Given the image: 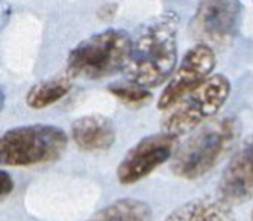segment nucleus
Here are the masks:
<instances>
[{
    "instance_id": "obj_1",
    "label": "nucleus",
    "mask_w": 253,
    "mask_h": 221,
    "mask_svg": "<svg viewBox=\"0 0 253 221\" xmlns=\"http://www.w3.org/2000/svg\"><path fill=\"white\" fill-rule=\"evenodd\" d=\"M179 17L167 12L141 25L130 41L123 67L129 82L146 90L164 83L177 64Z\"/></svg>"
},
{
    "instance_id": "obj_2",
    "label": "nucleus",
    "mask_w": 253,
    "mask_h": 221,
    "mask_svg": "<svg viewBox=\"0 0 253 221\" xmlns=\"http://www.w3.org/2000/svg\"><path fill=\"white\" fill-rule=\"evenodd\" d=\"M240 132L241 123L235 117H221L203 124L176 148L171 171L187 181L202 178L232 150Z\"/></svg>"
},
{
    "instance_id": "obj_3",
    "label": "nucleus",
    "mask_w": 253,
    "mask_h": 221,
    "mask_svg": "<svg viewBox=\"0 0 253 221\" xmlns=\"http://www.w3.org/2000/svg\"><path fill=\"white\" fill-rule=\"evenodd\" d=\"M68 144L67 134L50 124L0 130V167H34L58 161Z\"/></svg>"
},
{
    "instance_id": "obj_4",
    "label": "nucleus",
    "mask_w": 253,
    "mask_h": 221,
    "mask_svg": "<svg viewBox=\"0 0 253 221\" xmlns=\"http://www.w3.org/2000/svg\"><path fill=\"white\" fill-rule=\"evenodd\" d=\"M132 37L123 29H106L88 37L67 58V76L102 79L123 70Z\"/></svg>"
},
{
    "instance_id": "obj_5",
    "label": "nucleus",
    "mask_w": 253,
    "mask_h": 221,
    "mask_svg": "<svg viewBox=\"0 0 253 221\" xmlns=\"http://www.w3.org/2000/svg\"><path fill=\"white\" fill-rule=\"evenodd\" d=\"M231 94V82L223 74H214L197 90L167 110L163 120V132L179 138L203 124L226 103Z\"/></svg>"
},
{
    "instance_id": "obj_6",
    "label": "nucleus",
    "mask_w": 253,
    "mask_h": 221,
    "mask_svg": "<svg viewBox=\"0 0 253 221\" xmlns=\"http://www.w3.org/2000/svg\"><path fill=\"white\" fill-rule=\"evenodd\" d=\"M214 67V49L206 46V44H196L194 47H191L183 55L177 69L170 76L169 83L158 99V108L163 110L171 109L182 99H185L188 94L197 90L202 83L208 80Z\"/></svg>"
},
{
    "instance_id": "obj_7",
    "label": "nucleus",
    "mask_w": 253,
    "mask_h": 221,
    "mask_svg": "<svg viewBox=\"0 0 253 221\" xmlns=\"http://www.w3.org/2000/svg\"><path fill=\"white\" fill-rule=\"evenodd\" d=\"M243 17V6L234 0L202 2L191 21L193 34L202 39L200 44L211 47L224 46L237 35Z\"/></svg>"
},
{
    "instance_id": "obj_8",
    "label": "nucleus",
    "mask_w": 253,
    "mask_h": 221,
    "mask_svg": "<svg viewBox=\"0 0 253 221\" xmlns=\"http://www.w3.org/2000/svg\"><path fill=\"white\" fill-rule=\"evenodd\" d=\"M177 148V138L169 134H153L138 141L117 167V179L122 185H132L167 162Z\"/></svg>"
},
{
    "instance_id": "obj_9",
    "label": "nucleus",
    "mask_w": 253,
    "mask_h": 221,
    "mask_svg": "<svg viewBox=\"0 0 253 221\" xmlns=\"http://www.w3.org/2000/svg\"><path fill=\"white\" fill-rule=\"evenodd\" d=\"M218 192L229 206L253 198V135L240 146L226 165L218 182Z\"/></svg>"
},
{
    "instance_id": "obj_10",
    "label": "nucleus",
    "mask_w": 253,
    "mask_h": 221,
    "mask_svg": "<svg viewBox=\"0 0 253 221\" xmlns=\"http://www.w3.org/2000/svg\"><path fill=\"white\" fill-rule=\"evenodd\" d=\"M72 140L85 151L108 150L116 141V127L108 117L99 114L84 115L72 124Z\"/></svg>"
},
{
    "instance_id": "obj_11",
    "label": "nucleus",
    "mask_w": 253,
    "mask_h": 221,
    "mask_svg": "<svg viewBox=\"0 0 253 221\" xmlns=\"http://www.w3.org/2000/svg\"><path fill=\"white\" fill-rule=\"evenodd\" d=\"M166 221H235V215L220 197H200L174 209Z\"/></svg>"
},
{
    "instance_id": "obj_12",
    "label": "nucleus",
    "mask_w": 253,
    "mask_h": 221,
    "mask_svg": "<svg viewBox=\"0 0 253 221\" xmlns=\"http://www.w3.org/2000/svg\"><path fill=\"white\" fill-rule=\"evenodd\" d=\"M150 206L138 198H120L97 211L88 221H150Z\"/></svg>"
},
{
    "instance_id": "obj_13",
    "label": "nucleus",
    "mask_w": 253,
    "mask_h": 221,
    "mask_svg": "<svg viewBox=\"0 0 253 221\" xmlns=\"http://www.w3.org/2000/svg\"><path fill=\"white\" fill-rule=\"evenodd\" d=\"M72 79L68 76L41 80L29 88L26 94V105L32 109H44L64 99L72 91Z\"/></svg>"
},
{
    "instance_id": "obj_14",
    "label": "nucleus",
    "mask_w": 253,
    "mask_h": 221,
    "mask_svg": "<svg viewBox=\"0 0 253 221\" xmlns=\"http://www.w3.org/2000/svg\"><path fill=\"white\" fill-rule=\"evenodd\" d=\"M108 91L114 96L117 97L120 102H123L125 105L127 106H133V108H138V106H143L144 103H147L152 97L150 91L146 90V88L136 85V83H132L129 80L126 82H117V83H112Z\"/></svg>"
},
{
    "instance_id": "obj_15",
    "label": "nucleus",
    "mask_w": 253,
    "mask_h": 221,
    "mask_svg": "<svg viewBox=\"0 0 253 221\" xmlns=\"http://www.w3.org/2000/svg\"><path fill=\"white\" fill-rule=\"evenodd\" d=\"M14 191V179L8 171L0 170V200L9 197Z\"/></svg>"
},
{
    "instance_id": "obj_16",
    "label": "nucleus",
    "mask_w": 253,
    "mask_h": 221,
    "mask_svg": "<svg viewBox=\"0 0 253 221\" xmlns=\"http://www.w3.org/2000/svg\"><path fill=\"white\" fill-rule=\"evenodd\" d=\"M11 6L5 2H0V32L3 31V28L8 25V21L11 18Z\"/></svg>"
},
{
    "instance_id": "obj_17",
    "label": "nucleus",
    "mask_w": 253,
    "mask_h": 221,
    "mask_svg": "<svg viewBox=\"0 0 253 221\" xmlns=\"http://www.w3.org/2000/svg\"><path fill=\"white\" fill-rule=\"evenodd\" d=\"M5 102H6V96H5V90L2 86H0V112H2V109L5 106Z\"/></svg>"
},
{
    "instance_id": "obj_18",
    "label": "nucleus",
    "mask_w": 253,
    "mask_h": 221,
    "mask_svg": "<svg viewBox=\"0 0 253 221\" xmlns=\"http://www.w3.org/2000/svg\"><path fill=\"white\" fill-rule=\"evenodd\" d=\"M250 221H253V209H252V214H250Z\"/></svg>"
}]
</instances>
